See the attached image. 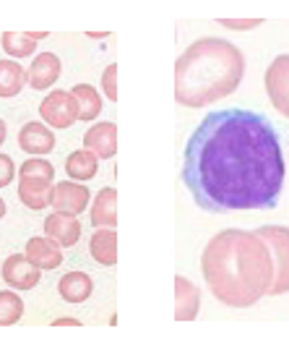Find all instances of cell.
I'll use <instances>...</instances> for the list:
<instances>
[{
  "label": "cell",
  "mask_w": 289,
  "mask_h": 355,
  "mask_svg": "<svg viewBox=\"0 0 289 355\" xmlns=\"http://www.w3.org/2000/svg\"><path fill=\"white\" fill-rule=\"evenodd\" d=\"M222 26H227V29H240V32H243V29H256V26H261V19H243V21H237V19H222Z\"/></svg>",
  "instance_id": "cell-26"
},
{
  "label": "cell",
  "mask_w": 289,
  "mask_h": 355,
  "mask_svg": "<svg viewBox=\"0 0 289 355\" xmlns=\"http://www.w3.org/2000/svg\"><path fill=\"white\" fill-rule=\"evenodd\" d=\"M266 94L271 105L284 118H289V55H279L271 60L266 71Z\"/></svg>",
  "instance_id": "cell-7"
},
{
  "label": "cell",
  "mask_w": 289,
  "mask_h": 355,
  "mask_svg": "<svg viewBox=\"0 0 289 355\" xmlns=\"http://www.w3.org/2000/svg\"><path fill=\"white\" fill-rule=\"evenodd\" d=\"M256 233L266 241L268 251L274 256V282L268 288V295H284L289 293V227L263 225Z\"/></svg>",
  "instance_id": "cell-5"
},
{
  "label": "cell",
  "mask_w": 289,
  "mask_h": 355,
  "mask_svg": "<svg viewBox=\"0 0 289 355\" xmlns=\"http://www.w3.org/2000/svg\"><path fill=\"white\" fill-rule=\"evenodd\" d=\"M39 115L53 128H71L78 121V105L71 92H53L39 105Z\"/></svg>",
  "instance_id": "cell-6"
},
{
  "label": "cell",
  "mask_w": 289,
  "mask_h": 355,
  "mask_svg": "<svg viewBox=\"0 0 289 355\" xmlns=\"http://www.w3.org/2000/svg\"><path fill=\"white\" fill-rule=\"evenodd\" d=\"M284 175L277 128L261 112H212L185 144L183 183L201 209L214 214L274 209Z\"/></svg>",
  "instance_id": "cell-1"
},
{
  "label": "cell",
  "mask_w": 289,
  "mask_h": 355,
  "mask_svg": "<svg viewBox=\"0 0 289 355\" xmlns=\"http://www.w3.org/2000/svg\"><path fill=\"white\" fill-rule=\"evenodd\" d=\"M0 42L11 58H29L32 53H37V42L29 37V32H3Z\"/></svg>",
  "instance_id": "cell-22"
},
{
  "label": "cell",
  "mask_w": 289,
  "mask_h": 355,
  "mask_svg": "<svg viewBox=\"0 0 289 355\" xmlns=\"http://www.w3.org/2000/svg\"><path fill=\"white\" fill-rule=\"evenodd\" d=\"M102 89H104L107 100L118 102V66L115 63H110V66L104 68V73H102Z\"/></svg>",
  "instance_id": "cell-24"
},
{
  "label": "cell",
  "mask_w": 289,
  "mask_h": 355,
  "mask_svg": "<svg viewBox=\"0 0 289 355\" xmlns=\"http://www.w3.org/2000/svg\"><path fill=\"white\" fill-rule=\"evenodd\" d=\"M45 235L57 241L63 248H71L81 238V222L76 217H71V214H57L55 211V214H50L45 220Z\"/></svg>",
  "instance_id": "cell-15"
},
{
  "label": "cell",
  "mask_w": 289,
  "mask_h": 355,
  "mask_svg": "<svg viewBox=\"0 0 289 355\" xmlns=\"http://www.w3.org/2000/svg\"><path fill=\"white\" fill-rule=\"evenodd\" d=\"M245 73L240 47L222 37H201L175 63V100L183 107H206L230 97Z\"/></svg>",
  "instance_id": "cell-3"
},
{
  "label": "cell",
  "mask_w": 289,
  "mask_h": 355,
  "mask_svg": "<svg viewBox=\"0 0 289 355\" xmlns=\"http://www.w3.org/2000/svg\"><path fill=\"white\" fill-rule=\"evenodd\" d=\"M91 225L100 227H115L118 225V191L107 186L97 193V199L91 204Z\"/></svg>",
  "instance_id": "cell-17"
},
{
  "label": "cell",
  "mask_w": 289,
  "mask_h": 355,
  "mask_svg": "<svg viewBox=\"0 0 289 355\" xmlns=\"http://www.w3.org/2000/svg\"><path fill=\"white\" fill-rule=\"evenodd\" d=\"M26 259L34 261L39 269H57L63 264V245L53 238H29Z\"/></svg>",
  "instance_id": "cell-14"
},
{
  "label": "cell",
  "mask_w": 289,
  "mask_h": 355,
  "mask_svg": "<svg viewBox=\"0 0 289 355\" xmlns=\"http://www.w3.org/2000/svg\"><path fill=\"white\" fill-rule=\"evenodd\" d=\"M16 175V165L8 155H0V189H6Z\"/></svg>",
  "instance_id": "cell-25"
},
{
  "label": "cell",
  "mask_w": 289,
  "mask_h": 355,
  "mask_svg": "<svg viewBox=\"0 0 289 355\" xmlns=\"http://www.w3.org/2000/svg\"><path fill=\"white\" fill-rule=\"evenodd\" d=\"M39 277H42V269L29 261L26 254H13L3 261V279L11 285L13 290H32L39 285Z\"/></svg>",
  "instance_id": "cell-9"
},
{
  "label": "cell",
  "mask_w": 289,
  "mask_h": 355,
  "mask_svg": "<svg viewBox=\"0 0 289 355\" xmlns=\"http://www.w3.org/2000/svg\"><path fill=\"white\" fill-rule=\"evenodd\" d=\"M201 272L219 303L230 309H250L268 295L274 282V256L258 233L222 230L203 248Z\"/></svg>",
  "instance_id": "cell-2"
},
{
  "label": "cell",
  "mask_w": 289,
  "mask_h": 355,
  "mask_svg": "<svg viewBox=\"0 0 289 355\" xmlns=\"http://www.w3.org/2000/svg\"><path fill=\"white\" fill-rule=\"evenodd\" d=\"M3 214H6V201L0 199V220H3Z\"/></svg>",
  "instance_id": "cell-30"
},
{
  "label": "cell",
  "mask_w": 289,
  "mask_h": 355,
  "mask_svg": "<svg viewBox=\"0 0 289 355\" xmlns=\"http://www.w3.org/2000/svg\"><path fill=\"white\" fill-rule=\"evenodd\" d=\"M91 193L84 183H76V180H63L53 186V199H50V207L57 211V214H71V217H78L81 211L89 207Z\"/></svg>",
  "instance_id": "cell-8"
},
{
  "label": "cell",
  "mask_w": 289,
  "mask_h": 355,
  "mask_svg": "<svg viewBox=\"0 0 289 355\" xmlns=\"http://www.w3.org/2000/svg\"><path fill=\"white\" fill-rule=\"evenodd\" d=\"M29 37H32L34 42H37V40H45V37H47V32H29Z\"/></svg>",
  "instance_id": "cell-28"
},
{
  "label": "cell",
  "mask_w": 289,
  "mask_h": 355,
  "mask_svg": "<svg viewBox=\"0 0 289 355\" xmlns=\"http://www.w3.org/2000/svg\"><path fill=\"white\" fill-rule=\"evenodd\" d=\"M91 290H94V282L84 272H68L57 282V293L66 303H84L91 295Z\"/></svg>",
  "instance_id": "cell-19"
},
{
  "label": "cell",
  "mask_w": 289,
  "mask_h": 355,
  "mask_svg": "<svg viewBox=\"0 0 289 355\" xmlns=\"http://www.w3.org/2000/svg\"><path fill=\"white\" fill-rule=\"evenodd\" d=\"M55 327H78V319H55Z\"/></svg>",
  "instance_id": "cell-27"
},
{
  "label": "cell",
  "mask_w": 289,
  "mask_h": 355,
  "mask_svg": "<svg viewBox=\"0 0 289 355\" xmlns=\"http://www.w3.org/2000/svg\"><path fill=\"white\" fill-rule=\"evenodd\" d=\"M19 146H21V152H26V155L45 157L55 149V133L37 121L26 123L21 131H19Z\"/></svg>",
  "instance_id": "cell-10"
},
{
  "label": "cell",
  "mask_w": 289,
  "mask_h": 355,
  "mask_svg": "<svg viewBox=\"0 0 289 355\" xmlns=\"http://www.w3.org/2000/svg\"><path fill=\"white\" fill-rule=\"evenodd\" d=\"M84 149H89L100 159H110L118 152V125L115 123H97L84 136Z\"/></svg>",
  "instance_id": "cell-12"
},
{
  "label": "cell",
  "mask_w": 289,
  "mask_h": 355,
  "mask_svg": "<svg viewBox=\"0 0 289 355\" xmlns=\"http://www.w3.org/2000/svg\"><path fill=\"white\" fill-rule=\"evenodd\" d=\"M97 170H100V157L89 152V149H76V152H71L66 159V173L68 178H73L76 183H86L91 178L97 175Z\"/></svg>",
  "instance_id": "cell-18"
},
{
  "label": "cell",
  "mask_w": 289,
  "mask_h": 355,
  "mask_svg": "<svg viewBox=\"0 0 289 355\" xmlns=\"http://www.w3.org/2000/svg\"><path fill=\"white\" fill-rule=\"evenodd\" d=\"M26 84V71L16 60H0V97H16L21 94Z\"/></svg>",
  "instance_id": "cell-20"
},
{
  "label": "cell",
  "mask_w": 289,
  "mask_h": 355,
  "mask_svg": "<svg viewBox=\"0 0 289 355\" xmlns=\"http://www.w3.org/2000/svg\"><path fill=\"white\" fill-rule=\"evenodd\" d=\"M201 293L188 277H175V319L178 322H193L198 316Z\"/></svg>",
  "instance_id": "cell-13"
},
{
  "label": "cell",
  "mask_w": 289,
  "mask_h": 355,
  "mask_svg": "<svg viewBox=\"0 0 289 355\" xmlns=\"http://www.w3.org/2000/svg\"><path fill=\"white\" fill-rule=\"evenodd\" d=\"M24 316V300L13 290L0 293V327H11Z\"/></svg>",
  "instance_id": "cell-23"
},
{
  "label": "cell",
  "mask_w": 289,
  "mask_h": 355,
  "mask_svg": "<svg viewBox=\"0 0 289 355\" xmlns=\"http://www.w3.org/2000/svg\"><path fill=\"white\" fill-rule=\"evenodd\" d=\"M53 178L55 170L42 157H32L21 165V178H19V199L26 209H45L53 199Z\"/></svg>",
  "instance_id": "cell-4"
},
{
  "label": "cell",
  "mask_w": 289,
  "mask_h": 355,
  "mask_svg": "<svg viewBox=\"0 0 289 355\" xmlns=\"http://www.w3.org/2000/svg\"><path fill=\"white\" fill-rule=\"evenodd\" d=\"M71 94L76 97L78 121H94L102 112V97L91 84H78V87L71 89Z\"/></svg>",
  "instance_id": "cell-21"
},
{
  "label": "cell",
  "mask_w": 289,
  "mask_h": 355,
  "mask_svg": "<svg viewBox=\"0 0 289 355\" xmlns=\"http://www.w3.org/2000/svg\"><path fill=\"white\" fill-rule=\"evenodd\" d=\"M6 141V123H3V118H0V144Z\"/></svg>",
  "instance_id": "cell-29"
},
{
  "label": "cell",
  "mask_w": 289,
  "mask_h": 355,
  "mask_svg": "<svg viewBox=\"0 0 289 355\" xmlns=\"http://www.w3.org/2000/svg\"><path fill=\"white\" fill-rule=\"evenodd\" d=\"M60 78V58L55 53H39V55L32 60V66L26 71V81L29 87L42 92V89H50Z\"/></svg>",
  "instance_id": "cell-11"
},
{
  "label": "cell",
  "mask_w": 289,
  "mask_h": 355,
  "mask_svg": "<svg viewBox=\"0 0 289 355\" xmlns=\"http://www.w3.org/2000/svg\"><path fill=\"white\" fill-rule=\"evenodd\" d=\"M89 254L102 266L118 264V233H115V227H100L97 233L91 235Z\"/></svg>",
  "instance_id": "cell-16"
}]
</instances>
